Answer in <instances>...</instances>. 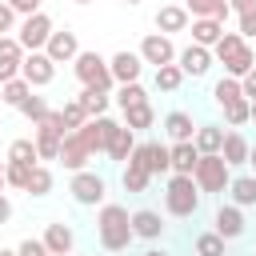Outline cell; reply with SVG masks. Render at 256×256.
Masks as SVG:
<instances>
[{
	"label": "cell",
	"mask_w": 256,
	"mask_h": 256,
	"mask_svg": "<svg viewBox=\"0 0 256 256\" xmlns=\"http://www.w3.org/2000/svg\"><path fill=\"white\" fill-rule=\"evenodd\" d=\"M184 8H188V16H192V20H204V16H212L216 0H184Z\"/></svg>",
	"instance_id": "cell-43"
},
{
	"label": "cell",
	"mask_w": 256,
	"mask_h": 256,
	"mask_svg": "<svg viewBox=\"0 0 256 256\" xmlns=\"http://www.w3.org/2000/svg\"><path fill=\"white\" fill-rule=\"evenodd\" d=\"M220 36H224V24H220V20H212V16L192 20V44H200V48H216Z\"/></svg>",
	"instance_id": "cell-22"
},
{
	"label": "cell",
	"mask_w": 256,
	"mask_h": 256,
	"mask_svg": "<svg viewBox=\"0 0 256 256\" xmlns=\"http://www.w3.org/2000/svg\"><path fill=\"white\" fill-rule=\"evenodd\" d=\"M72 72H76V80H80L84 88H100V92H108V88L116 84L108 60H104L100 52H80V56L72 60Z\"/></svg>",
	"instance_id": "cell-3"
},
{
	"label": "cell",
	"mask_w": 256,
	"mask_h": 256,
	"mask_svg": "<svg viewBox=\"0 0 256 256\" xmlns=\"http://www.w3.org/2000/svg\"><path fill=\"white\" fill-rule=\"evenodd\" d=\"M192 180H196V188H200V192H228V184H232V168L224 164V156H220V152H216V156H200V164H196Z\"/></svg>",
	"instance_id": "cell-4"
},
{
	"label": "cell",
	"mask_w": 256,
	"mask_h": 256,
	"mask_svg": "<svg viewBox=\"0 0 256 256\" xmlns=\"http://www.w3.org/2000/svg\"><path fill=\"white\" fill-rule=\"evenodd\" d=\"M132 232H136L140 240H160V232H164V220H160V212H152V208H140V212H132Z\"/></svg>",
	"instance_id": "cell-20"
},
{
	"label": "cell",
	"mask_w": 256,
	"mask_h": 256,
	"mask_svg": "<svg viewBox=\"0 0 256 256\" xmlns=\"http://www.w3.org/2000/svg\"><path fill=\"white\" fill-rule=\"evenodd\" d=\"M148 180H152V172H148V168H144V160L132 152V156H128V164H124V172H120L124 192H144V188H148Z\"/></svg>",
	"instance_id": "cell-19"
},
{
	"label": "cell",
	"mask_w": 256,
	"mask_h": 256,
	"mask_svg": "<svg viewBox=\"0 0 256 256\" xmlns=\"http://www.w3.org/2000/svg\"><path fill=\"white\" fill-rule=\"evenodd\" d=\"M0 256H20V252L16 248H0Z\"/></svg>",
	"instance_id": "cell-52"
},
{
	"label": "cell",
	"mask_w": 256,
	"mask_h": 256,
	"mask_svg": "<svg viewBox=\"0 0 256 256\" xmlns=\"http://www.w3.org/2000/svg\"><path fill=\"white\" fill-rule=\"evenodd\" d=\"M252 120H256V100H252Z\"/></svg>",
	"instance_id": "cell-55"
},
{
	"label": "cell",
	"mask_w": 256,
	"mask_h": 256,
	"mask_svg": "<svg viewBox=\"0 0 256 256\" xmlns=\"http://www.w3.org/2000/svg\"><path fill=\"white\" fill-rule=\"evenodd\" d=\"M96 236H100V244H104L108 252H124V248L136 240V232H132V212H128L124 204H100V212H96Z\"/></svg>",
	"instance_id": "cell-1"
},
{
	"label": "cell",
	"mask_w": 256,
	"mask_h": 256,
	"mask_svg": "<svg viewBox=\"0 0 256 256\" xmlns=\"http://www.w3.org/2000/svg\"><path fill=\"white\" fill-rule=\"evenodd\" d=\"M4 4H8L16 16H36V12H40V0H4Z\"/></svg>",
	"instance_id": "cell-45"
},
{
	"label": "cell",
	"mask_w": 256,
	"mask_h": 256,
	"mask_svg": "<svg viewBox=\"0 0 256 256\" xmlns=\"http://www.w3.org/2000/svg\"><path fill=\"white\" fill-rule=\"evenodd\" d=\"M212 48H200V44H188V48H180L176 52V64H180V72L184 76H208V68H212Z\"/></svg>",
	"instance_id": "cell-12"
},
{
	"label": "cell",
	"mask_w": 256,
	"mask_h": 256,
	"mask_svg": "<svg viewBox=\"0 0 256 256\" xmlns=\"http://www.w3.org/2000/svg\"><path fill=\"white\" fill-rule=\"evenodd\" d=\"M44 52H48V60H52V64H72L84 48H80V40H76V32H72V28H60V32H52V36H48V48H44Z\"/></svg>",
	"instance_id": "cell-10"
},
{
	"label": "cell",
	"mask_w": 256,
	"mask_h": 256,
	"mask_svg": "<svg viewBox=\"0 0 256 256\" xmlns=\"http://www.w3.org/2000/svg\"><path fill=\"white\" fill-rule=\"evenodd\" d=\"M200 196H204V192L196 188L192 176H168V184H164V208H168L172 216H180V220L196 216Z\"/></svg>",
	"instance_id": "cell-2"
},
{
	"label": "cell",
	"mask_w": 256,
	"mask_h": 256,
	"mask_svg": "<svg viewBox=\"0 0 256 256\" xmlns=\"http://www.w3.org/2000/svg\"><path fill=\"white\" fill-rule=\"evenodd\" d=\"M0 64H24V48L16 36H0Z\"/></svg>",
	"instance_id": "cell-42"
},
{
	"label": "cell",
	"mask_w": 256,
	"mask_h": 256,
	"mask_svg": "<svg viewBox=\"0 0 256 256\" xmlns=\"http://www.w3.org/2000/svg\"><path fill=\"white\" fill-rule=\"evenodd\" d=\"M24 192H28V196H48V192H52V172H48L44 164H36V168H32V180H28Z\"/></svg>",
	"instance_id": "cell-39"
},
{
	"label": "cell",
	"mask_w": 256,
	"mask_h": 256,
	"mask_svg": "<svg viewBox=\"0 0 256 256\" xmlns=\"http://www.w3.org/2000/svg\"><path fill=\"white\" fill-rule=\"evenodd\" d=\"M44 248H48L52 256H72L76 232H72L68 224H48V228H44Z\"/></svg>",
	"instance_id": "cell-16"
},
{
	"label": "cell",
	"mask_w": 256,
	"mask_h": 256,
	"mask_svg": "<svg viewBox=\"0 0 256 256\" xmlns=\"http://www.w3.org/2000/svg\"><path fill=\"white\" fill-rule=\"evenodd\" d=\"M0 104H4V84H0Z\"/></svg>",
	"instance_id": "cell-56"
},
{
	"label": "cell",
	"mask_w": 256,
	"mask_h": 256,
	"mask_svg": "<svg viewBox=\"0 0 256 256\" xmlns=\"http://www.w3.org/2000/svg\"><path fill=\"white\" fill-rule=\"evenodd\" d=\"M188 8L184 4H164L160 12H156V32H164V36H172V32H184L188 28Z\"/></svg>",
	"instance_id": "cell-17"
},
{
	"label": "cell",
	"mask_w": 256,
	"mask_h": 256,
	"mask_svg": "<svg viewBox=\"0 0 256 256\" xmlns=\"http://www.w3.org/2000/svg\"><path fill=\"white\" fill-rule=\"evenodd\" d=\"M56 28H52V16L48 12H36V16H24V24H20V48L24 52H44L48 48V36H52Z\"/></svg>",
	"instance_id": "cell-6"
},
{
	"label": "cell",
	"mask_w": 256,
	"mask_h": 256,
	"mask_svg": "<svg viewBox=\"0 0 256 256\" xmlns=\"http://www.w3.org/2000/svg\"><path fill=\"white\" fill-rule=\"evenodd\" d=\"M76 100H80V108L88 112V120H96V116H104V112H108V100H112V96H108V92H100V88H80V96H76Z\"/></svg>",
	"instance_id": "cell-28"
},
{
	"label": "cell",
	"mask_w": 256,
	"mask_h": 256,
	"mask_svg": "<svg viewBox=\"0 0 256 256\" xmlns=\"http://www.w3.org/2000/svg\"><path fill=\"white\" fill-rule=\"evenodd\" d=\"M88 160H92V152H88V144L80 140V132H68L64 144H60V164H64L68 172H84Z\"/></svg>",
	"instance_id": "cell-14"
},
{
	"label": "cell",
	"mask_w": 256,
	"mask_h": 256,
	"mask_svg": "<svg viewBox=\"0 0 256 256\" xmlns=\"http://www.w3.org/2000/svg\"><path fill=\"white\" fill-rule=\"evenodd\" d=\"M236 32H240L244 40H252V36H256V12H240V16H236Z\"/></svg>",
	"instance_id": "cell-44"
},
{
	"label": "cell",
	"mask_w": 256,
	"mask_h": 256,
	"mask_svg": "<svg viewBox=\"0 0 256 256\" xmlns=\"http://www.w3.org/2000/svg\"><path fill=\"white\" fill-rule=\"evenodd\" d=\"M28 96H32V84H28L24 76H16V80H8V84H4V104L20 108V104H24Z\"/></svg>",
	"instance_id": "cell-34"
},
{
	"label": "cell",
	"mask_w": 256,
	"mask_h": 256,
	"mask_svg": "<svg viewBox=\"0 0 256 256\" xmlns=\"http://www.w3.org/2000/svg\"><path fill=\"white\" fill-rule=\"evenodd\" d=\"M72 256H76V252H72Z\"/></svg>",
	"instance_id": "cell-59"
},
{
	"label": "cell",
	"mask_w": 256,
	"mask_h": 256,
	"mask_svg": "<svg viewBox=\"0 0 256 256\" xmlns=\"http://www.w3.org/2000/svg\"><path fill=\"white\" fill-rule=\"evenodd\" d=\"M248 164H252V168H256V144H252V152H248Z\"/></svg>",
	"instance_id": "cell-54"
},
{
	"label": "cell",
	"mask_w": 256,
	"mask_h": 256,
	"mask_svg": "<svg viewBox=\"0 0 256 256\" xmlns=\"http://www.w3.org/2000/svg\"><path fill=\"white\" fill-rule=\"evenodd\" d=\"M116 104H120V112H128V108H136V104H148V92H144V84L136 80V84H120V92H116Z\"/></svg>",
	"instance_id": "cell-31"
},
{
	"label": "cell",
	"mask_w": 256,
	"mask_h": 256,
	"mask_svg": "<svg viewBox=\"0 0 256 256\" xmlns=\"http://www.w3.org/2000/svg\"><path fill=\"white\" fill-rule=\"evenodd\" d=\"M124 4H140V0H124Z\"/></svg>",
	"instance_id": "cell-57"
},
{
	"label": "cell",
	"mask_w": 256,
	"mask_h": 256,
	"mask_svg": "<svg viewBox=\"0 0 256 256\" xmlns=\"http://www.w3.org/2000/svg\"><path fill=\"white\" fill-rule=\"evenodd\" d=\"M228 8L240 16V12H256V0H228Z\"/></svg>",
	"instance_id": "cell-49"
},
{
	"label": "cell",
	"mask_w": 256,
	"mask_h": 256,
	"mask_svg": "<svg viewBox=\"0 0 256 256\" xmlns=\"http://www.w3.org/2000/svg\"><path fill=\"white\" fill-rule=\"evenodd\" d=\"M196 256H224V240L216 232H200L196 236Z\"/></svg>",
	"instance_id": "cell-41"
},
{
	"label": "cell",
	"mask_w": 256,
	"mask_h": 256,
	"mask_svg": "<svg viewBox=\"0 0 256 256\" xmlns=\"http://www.w3.org/2000/svg\"><path fill=\"white\" fill-rule=\"evenodd\" d=\"M60 116H64V128H68V132H80V128L88 124V112L80 108V100H68V104L60 108Z\"/></svg>",
	"instance_id": "cell-37"
},
{
	"label": "cell",
	"mask_w": 256,
	"mask_h": 256,
	"mask_svg": "<svg viewBox=\"0 0 256 256\" xmlns=\"http://www.w3.org/2000/svg\"><path fill=\"white\" fill-rule=\"evenodd\" d=\"M4 176H8V184L12 188H28V180H32V164H16V160H4Z\"/></svg>",
	"instance_id": "cell-38"
},
{
	"label": "cell",
	"mask_w": 256,
	"mask_h": 256,
	"mask_svg": "<svg viewBox=\"0 0 256 256\" xmlns=\"http://www.w3.org/2000/svg\"><path fill=\"white\" fill-rule=\"evenodd\" d=\"M136 144H140V140H136V132L120 124V128H116V136H112V144H108V156H112V160H120V164H128V156L136 152Z\"/></svg>",
	"instance_id": "cell-27"
},
{
	"label": "cell",
	"mask_w": 256,
	"mask_h": 256,
	"mask_svg": "<svg viewBox=\"0 0 256 256\" xmlns=\"http://www.w3.org/2000/svg\"><path fill=\"white\" fill-rule=\"evenodd\" d=\"M196 164H200V148H196L192 140L172 144V176H192Z\"/></svg>",
	"instance_id": "cell-18"
},
{
	"label": "cell",
	"mask_w": 256,
	"mask_h": 256,
	"mask_svg": "<svg viewBox=\"0 0 256 256\" xmlns=\"http://www.w3.org/2000/svg\"><path fill=\"white\" fill-rule=\"evenodd\" d=\"M116 120H108V116H96V120H88L84 128H80V140L88 144V152L96 156V152H108V144H112V136H116Z\"/></svg>",
	"instance_id": "cell-9"
},
{
	"label": "cell",
	"mask_w": 256,
	"mask_h": 256,
	"mask_svg": "<svg viewBox=\"0 0 256 256\" xmlns=\"http://www.w3.org/2000/svg\"><path fill=\"white\" fill-rule=\"evenodd\" d=\"M108 68H112V80L116 84H136L140 80V72H144V60H140V52H116L112 60H108Z\"/></svg>",
	"instance_id": "cell-13"
},
{
	"label": "cell",
	"mask_w": 256,
	"mask_h": 256,
	"mask_svg": "<svg viewBox=\"0 0 256 256\" xmlns=\"http://www.w3.org/2000/svg\"><path fill=\"white\" fill-rule=\"evenodd\" d=\"M244 44H248V40H244L240 32H224V36L216 40V48H212V56H216V60H228V56H232V52H240Z\"/></svg>",
	"instance_id": "cell-36"
},
{
	"label": "cell",
	"mask_w": 256,
	"mask_h": 256,
	"mask_svg": "<svg viewBox=\"0 0 256 256\" xmlns=\"http://www.w3.org/2000/svg\"><path fill=\"white\" fill-rule=\"evenodd\" d=\"M68 192H72V200H76L80 208H96V204H104L108 184H104V176H96L92 168H84V172H72Z\"/></svg>",
	"instance_id": "cell-5"
},
{
	"label": "cell",
	"mask_w": 256,
	"mask_h": 256,
	"mask_svg": "<svg viewBox=\"0 0 256 256\" xmlns=\"http://www.w3.org/2000/svg\"><path fill=\"white\" fill-rule=\"evenodd\" d=\"M136 156L144 160V168H148L152 176H164V172H172V144L144 140V144H136Z\"/></svg>",
	"instance_id": "cell-11"
},
{
	"label": "cell",
	"mask_w": 256,
	"mask_h": 256,
	"mask_svg": "<svg viewBox=\"0 0 256 256\" xmlns=\"http://www.w3.org/2000/svg\"><path fill=\"white\" fill-rule=\"evenodd\" d=\"M244 96V88H240V80H232V76H220L216 84H212V100L224 108V104H232V100H240Z\"/></svg>",
	"instance_id": "cell-30"
},
{
	"label": "cell",
	"mask_w": 256,
	"mask_h": 256,
	"mask_svg": "<svg viewBox=\"0 0 256 256\" xmlns=\"http://www.w3.org/2000/svg\"><path fill=\"white\" fill-rule=\"evenodd\" d=\"M20 112H24V116H28L32 124H40V120H44V116H48L52 108H48V100H44V96H36V92H32V96H28L24 104H20Z\"/></svg>",
	"instance_id": "cell-40"
},
{
	"label": "cell",
	"mask_w": 256,
	"mask_h": 256,
	"mask_svg": "<svg viewBox=\"0 0 256 256\" xmlns=\"http://www.w3.org/2000/svg\"><path fill=\"white\" fill-rule=\"evenodd\" d=\"M228 196L236 208H256V176H232Z\"/></svg>",
	"instance_id": "cell-25"
},
{
	"label": "cell",
	"mask_w": 256,
	"mask_h": 256,
	"mask_svg": "<svg viewBox=\"0 0 256 256\" xmlns=\"http://www.w3.org/2000/svg\"><path fill=\"white\" fill-rule=\"evenodd\" d=\"M8 188V176H4V160H0V192Z\"/></svg>",
	"instance_id": "cell-51"
},
{
	"label": "cell",
	"mask_w": 256,
	"mask_h": 256,
	"mask_svg": "<svg viewBox=\"0 0 256 256\" xmlns=\"http://www.w3.org/2000/svg\"><path fill=\"white\" fill-rule=\"evenodd\" d=\"M20 76L32 84V88H48L56 80V64L48 60V52H28L24 64H20Z\"/></svg>",
	"instance_id": "cell-8"
},
{
	"label": "cell",
	"mask_w": 256,
	"mask_h": 256,
	"mask_svg": "<svg viewBox=\"0 0 256 256\" xmlns=\"http://www.w3.org/2000/svg\"><path fill=\"white\" fill-rule=\"evenodd\" d=\"M8 160H16V164H32V168H36V160H40L36 140H12V144H8Z\"/></svg>",
	"instance_id": "cell-33"
},
{
	"label": "cell",
	"mask_w": 256,
	"mask_h": 256,
	"mask_svg": "<svg viewBox=\"0 0 256 256\" xmlns=\"http://www.w3.org/2000/svg\"><path fill=\"white\" fill-rule=\"evenodd\" d=\"M144 256H168V252H160V248H148V252H144Z\"/></svg>",
	"instance_id": "cell-53"
},
{
	"label": "cell",
	"mask_w": 256,
	"mask_h": 256,
	"mask_svg": "<svg viewBox=\"0 0 256 256\" xmlns=\"http://www.w3.org/2000/svg\"><path fill=\"white\" fill-rule=\"evenodd\" d=\"M240 88H244V96H248V100H256V68H252V72L240 80Z\"/></svg>",
	"instance_id": "cell-48"
},
{
	"label": "cell",
	"mask_w": 256,
	"mask_h": 256,
	"mask_svg": "<svg viewBox=\"0 0 256 256\" xmlns=\"http://www.w3.org/2000/svg\"><path fill=\"white\" fill-rule=\"evenodd\" d=\"M224 136H228L224 128H216V124H200V128H196V140H192V144L200 148V156H216V152L224 148Z\"/></svg>",
	"instance_id": "cell-23"
},
{
	"label": "cell",
	"mask_w": 256,
	"mask_h": 256,
	"mask_svg": "<svg viewBox=\"0 0 256 256\" xmlns=\"http://www.w3.org/2000/svg\"><path fill=\"white\" fill-rule=\"evenodd\" d=\"M8 220H12V200L0 192V224H8Z\"/></svg>",
	"instance_id": "cell-50"
},
{
	"label": "cell",
	"mask_w": 256,
	"mask_h": 256,
	"mask_svg": "<svg viewBox=\"0 0 256 256\" xmlns=\"http://www.w3.org/2000/svg\"><path fill=\"white\" fill-rule=\"evenodd\" d=\"M252 68H256V52H252L248 44H244L240 52H232V56L224 60V76H232V80H244V76H248Z\"/></svg>",
	"instance_id": "cell-26"
},
{
	"label": "cell",
	"mask_w": 256,
	"mask_h": 256,
	"mask_svg": "<svg viewBox=\"0 0 256 256\" xmlns=\"http://www.w3.org/2000/svg\"><path fill=\"white\" fill-rule=\"evenodd\" d=\"M248 152H252V144H248L240 132H228V136H224V148H220V156H224V164H228V168H236V164H248Z\"/></svg>",
	"instance_id": "cell-24"
},
{
	"label": "cell",
	"mask_w": 256,
	"mask_h": 256,
	"mask_svg": "<svg viewBox=\"0 0 256 256\" xmlns=\"http://www.w3.org/2000/svg\"><path fill=\"white\" fill-rule=\"evenodd\" d=\"M156 88L160 92H176L180 84H184V72H180V64H164V68H156Z\"/></svg>",
	"instance_id": "cell-32"
},
{
	"label": "cell",
	"mask_w": 256,
	"mask_h": 256,
	"mask_svg": "<svg viewBox=\"0 0 256 256\" xmlns=\"http://www.w3.org/2000/svg\"><path fill=\"white\" fill-rule=\"evenodd\" d=\"M140 60L164 68V64H176V48H172V40H168L164 32H148V36L140 40Z\"/></svg>",
	"instance_id": "cell-7"
},
{
	"label": "cell",
	"mask_w": 256,
	"mask_h": 256,
	"mask_svg": "<svg viewBox=\"0 0 256 256\" xmlns=\"http://www.w3.org/2000/svg\"><path fill=\"white\" fill-rule=\"evenodd\" d=\"M212 224H216L212 232H216L220 240H240V236H244V212H240L236 204H220Z\"/></svg>",
	"instance_id": "cell-15"
},
{
	"label": "cell",
	"mask_w": 256,
	"mask_h": 256,
	"mask_svg": "<svg viewBox=\"0 0 256 256\" xmlns=\"http://www.w3.org/2000/svg\"><path fill=\"white\" fill-rule=\"evenodd\" d=\"M12 24H16V12L0 0V36H8V32H12Z\"/></svg>",
	"instance_id": "cell-47"
},
{
	"label": "cell",
	"mask_w": 256,
	"mask_h": 256,
	"mask_svg": "<svg viewBox=\"0 0 256 256\" xmlns=\"http://www.w3.org/2000/svg\"><path fill=\"white\" fill-rule=\"evenodd\" d=\"M224 116H228V124H232V128L248 124V120H252V100H248V96H240V100L224 104Z\"/></svg>",
	"instance_id": "cell-35"
},
{
	"label": "cell",
	"mask_w": 256,
	"mask_h": 256,
	"mask_svg": "<svg viewBox=\"0 0 256 256\" xmlns=\"http://www.w3.org/2000/svg\"><path fill=\"white\" fill-rule=\"evenodd\" d=\"M164 132L172 136V144H184V140H196V124L188 112H168L164 116Z\"/></svg>",
	"instance_id": "cell-21"
},
{
	"label": "cell",
	"mask_w": 256,
	"mask_h": 256,
	"mask_svg": "<svg viewBox=\"0 0 256 256\" xmlns=\"http://www.w3.org/2000/svg\"><path fill=\"white\" fill-rule=\"evenodd\" d=\"M16 252H20V256H52V252L44 248V240H32V236H28V240H20V248H16Z\"/></svg>",
	"instance_id": "cell-46"
},
{
	"label": "cell",
	"mask_w": 256,
	"mask_h": 256,
	"mask_svg": "<svg viewBox=\"0 0 256 256\" xmlns=\"http://www.w3.org/2000/svg\"><path fill=\"white\" fill-rule=\"evenodd\" d=\"M152 124H156V108L152 104H136V108L124 112V128H132V132H144Z\"/></svg>",
	"instance_id": "cell-29"
},
{
	"label": "cell",
	"mask_w": 256,
	"mask_h": 256,
	"mask_svg": "<svg viewBox=\"0 0 256 256\" xmlns=\"http://www.w3.org/2000/svg\"><path fill=\"white\" fill-rule=\"evenodd\" d=\"M76 4H92V0H76Z\"/></svg>",
	"instance_id": "cell-58"
}]
</instances>
